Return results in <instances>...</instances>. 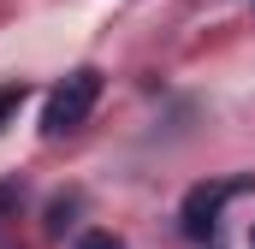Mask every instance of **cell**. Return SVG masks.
I'll use <instances>...</instances> for the list:
<instances>
[{"mask_svg":"<svg viewBox=\"0 0 255 249\" xmlns=\"http://www.w3.org/2000/svg\"><path fill=\"white\" fill-rule=\"evenodd\" d=\"M95 101H101V71H95V65H77L60 89L48 95V107H42V130H48V136L77 130V124L95 113Z\"/></svg>","mask_w":255,"mask_h":249,"instance_id":"1","label":"cell"},{"mask_svg":"<svg viewBox=\"0 0 255 249\" xmlns=\"http://www.w3.org/2000/svg\"><path fill=\"white\" fill-rule=\"evenodd\" d=\"M71 249H125V244H119L113 232H101V226H95V232H83V238H77Z\"/></svg>","mask_w":255,"mask_h":249,"instance_id":"4","label":"cell"},{"mask_svg":"<svg viewBox=\"0 0 255 249\" xmlns=\"http://www.w3.org/2000/svg\"><path fill=\"white\" fill-rule=\"evenodd\" d=\"M244 190V178H220V184H196L190 196H184V232L190 238H202V232H214V220H220V208L232 202Z\"/></svg>","mask_w":255,"mask_h":249,"instance_id":"2","label":"cell"},{"mask_svg":"<svg viewBox=\"0 0 255 249\" xmlns=\"http://www.w3.org/2000/svg\"><path fill=\"white\" fill-rule=\"evenodd\" d=\"M24 101H30V89H24V83H6V89H0V130L18 119V107H24Z\"/></svg>","mask_w":255,"mask_h":249,"instance_id":"3","label":"cell"},{"mask_svg":"<svg viewBox=\"0 0 255 249\" xmlns=\"http://www.w3.org/2000/svg\"><path fill=\"white\" fill-rule=\"evenodd\" d=\"M250 249H255V226H250Z\"/></svg>","mask_w":255,"mask_h":249,"instance_id":"5","label":"cell"}]
</instances>
